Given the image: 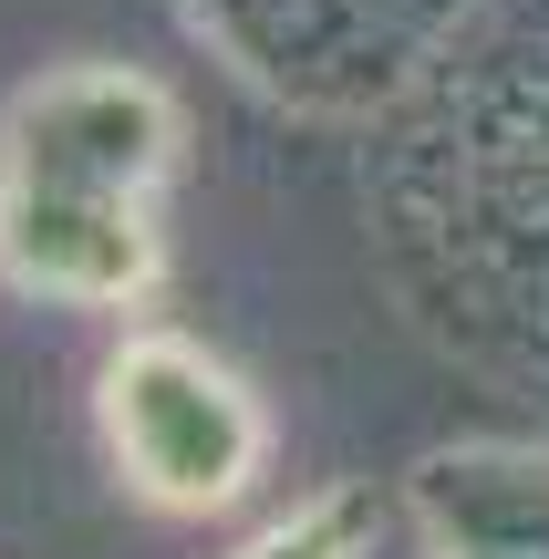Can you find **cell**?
<instances>
[{
	"label": "cell",
	"instance_id": "obj_1",
	"mask_svg": "<svg viewBox=\"0 0 549 559\" xmlns=\"http://www.w3.org/2000/svg\"><path fill=\"white\" fill-rule=\"evenodd\" d=\"M177 115L135 73H52L0 135V270L11 290L115 311L156 280V177Z\"/></svg>",
	"mask_w": 549,
	"mask_h": 559
},
{
	"label": "cell",
	"instance_id": "obj_2",
	"mask_svg": "<svg viewBox=\"0 0 549 559\" xmlns=\"http://www.w3.org/2000/svg\"><path fill=\"white\" fill-rule=\"evenodd\" d=\"M104 445H115L124 487L145 508H177V519H207L228 508L249 477H260V404L239 394L218 353L177 332H135L115 362H104Z\"/></svg>",
	"mask_w": 549,
	"mask_h": 559
},
{
	"label": "cell",
	"instance_id": "obj_3",
	"mask_svg": "<svg viewBox=\"0 0 549 559\" xmlns=\"http://www.w3.org/2000/svg\"><path fill=\"white\" fill-rule=\"evenodd\" d=\"M415 519H426L435 559H549V456L539 445L426 456Z\"/></svg>",
	"mask_w": 549,
	"mask_h": 559
},
{
	"label": "cell",
	"instance_id": "obj_4",
	"mask_svg": "<svg viewBox=\"0 0 549 559\" xmlns=\"http://www.w3.org/2000/svg\"><path fill=\"white\" fill-rule=\"evenodd\" d=\"M363 549H373V487H322L239 539V559H363Z\"/></svg>",
	"mask_w": 549,
	"mask_h": 559
}]
</instances>
